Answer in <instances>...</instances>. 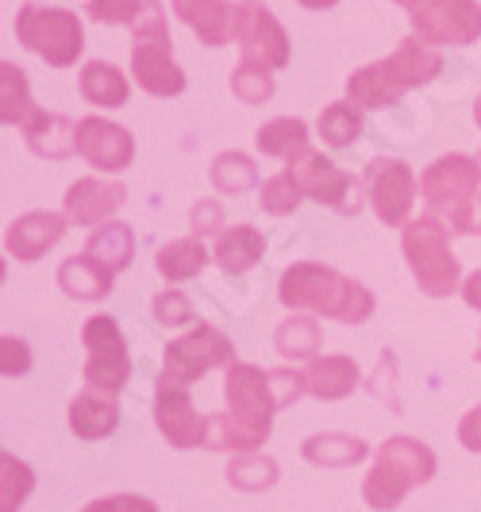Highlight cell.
<instances>
[{
	"label": "cell",
	"mask_w": 481,
	"mask_h": 512,
	"mask_svg": "<svg viewBox=\"0 0 481 512\" xmlns=\"http://www.w3.org/2000/svg\"><path fill=\"white\" fill-rule=\"evenodd\" d=\"M224 401H228V409L208 416L204 447L208 451H228V455L262 451V443L270 439V428H274V416L281 412L274 385H270V370H262L254 362L228 366Z\"/></svg>",
	"instance_id": "obj_1"
},
{
	"label": "cell",
	"mask_w": 481,
	"mask_h": 512,
	"mask_svg": "<svg viewBox=\"0 0 481 512\" xmlns=\"http://www.w3.org/2000/svg\"><path fill=\"white\" fill-rule=\"evenodd\" d=\"M278 297L289 312H312L339 324H366L374 316V293L362 282L331 270L324 262H293L278 282Z\"/></svg>",
	"instance_id": "obj_2"
},
{
	"label": "cell",
	"mask_w": 481,
	"mask_h": 512,
	"mask_svg": "<svg viewBox=\"0 0 481 512\" xmlns=\"http://www.w3.org/2000/svg\"><path fill=\"white\" fill-rule=\"evenodd\" d=\"M439 70H443L439 51L412 35V39H401L389 58L370 62V66H362L347 77V101L366 108V112L393 108L408 89H420V85L435 81Z\"/></svg>",
	"instance_id": "obj_3"
},
{
	"label": "cell",
	"mask_w": 481,
	"mask_h": 512,
	"mask_svg": "<svg viewBox=\"0 0 481 512\" xmlns=\"http://www.w3.org/2000/svg\"><path fill=\"white\" fill-rule=\"evenodd\" d=\"M478 158L470 154H443L424 166L420 174V197L428 205V216H435L451 235L478 231Z\"/></svg>",
	"instance_id": "obj_4"
},
{
	"label": "cell",
	"mask_w": 481,
	"mask_h": 512,
	"mask_svg": "<svg viewBox=\"0 0 481 512\" xmlns=\"http://www.w3.org/2000/svg\"><path fill=\"white\" fill-rule=\"evenodd\" d=\"M401 251L416 278V289L428 297H451L462 289V266L451 251V231L443 228L435 216H416L401 231Z\"/></svg>",
	"instance_id": "obj_5"
},
{
	"label": "cell",
	"mask_w": 481,
	"mask_h": 512,
	"mask_svg": "<svg viewBox=\"0 0 481 512\" xmlns=\"http://www.w3.org/2000/svg\"><path fill=\"white\" fill-rule=\"evenodd\" d=\"M131 74L139 81L143 93L151 97H178L185 93V74L174 62L170 31H166V12L158 0H147L143 16L135 20L131 35Z\"/></svg>",
	"instance_id": "obj_6"
},
{
	"label": "cell",
	"mask_w": 481,
	"mask_h": 512,
	"mask_svg": "<svg viewBox=\"0 0 481 512\" xmlns=\"http://www.w3.org/2000/svg\"><path fill=\"white\" fill-rule=\"evenodd\" d=\"M16 39L31 54H39L47 66L66 70L74 66L77 54L85 51V31L70 8H43V4H24L16 12Z\"/></svg>",
	"instance_id": "obj_7"
},
{
	"label": "cell",
	"mask_w": 481,
	"mask_h": 512,
	"mask_svg": "<svg viewBox=\"0 0 481 512\" xmlns=\"http://www.w3.org/2000/svg\"><path fill=\"white\" fill-rule=\"evenodd\" d=\"M228 366H235V343L212 324H193L185 335L166 343L162 378H170L178 385H193L201 382L204 374L228 370Z\"/></svg>",
	"instance_id": "obj_8"
},
{
	"label": "cell",
	"mask_w": 481,
	"mask_h": 512,
	"mask_svg": "<svg viewBox=\"0 0 481 512\" xmlns=\"http://www.w3.org/2000/svg\"><path fill=\"white\" fill-rule=\"evenodd\" d=\"M81 343H85V385L89 389H104V393H120L131 382V355H127V339L120 324L112 316H89L81 328Z\"/></svg>",
	"instance_id": "obj_9"
},
{
	"label": "cell",
	"mask_w": 481,
	"mask_h": 512,
	"mask_svg": "<svg viewBox=\"0 0 481 512\" xmlns=\"http://www.w3.org/2000/svg\"><path fill=\"white\" fill-rule=\"evenodd\" d=\"M408 20L428 47H466L481 35L478 0H412Z\"/></svg>",
	"instance_id": "obj_10"
},
{
	"label": "cell",
	"mask_w": 481,
	"mask_h": 512,
	"mask_svg": "<svg viewBox=\"0 0 481 512\" xmlns=\"http://www.w3.org/2000/svg\"><path fill=\"white\" fill-rule=\"evenodd\" d=\"M366 201L374 208L385 228H405L412 220V205H416V174L405 158H370L366 162Z\"/></svg>",
	"instance_id": "obj_11"
},
{
	"label": "cell",
	"mask_w": 481,
	"mask_h": 512,
	"mask_svg": "<svg viewBox=\"0 0 481 512\" xmlns=\"http://www.w3.org/2000/svg\"><path fill=\"white\" fill-rule=\"evenodd\" d=\"M293 170H297L304 197L316 201V205L331 208L339 216H358L362 205H366V185L351 170H343L331 158H324L320 151H308L301 162H293Z\"/></svg>",
	"instance_id": "obj_12"
},
{
	"label": "cell",
	"mask_w": 481,
	"mask_h": 512,
	"mask_svg": "<svg viewBox=\"0 0 481 512\" xmlns=\"http://www.w3.org/2000/svg\"><path fill=\"white\" fill-rule=\"evenodd\" d=\"M231 39L239 43L243 62L266 66V70L289 66V35H285V27L274 20L270 8H262L254 0L235 4V35Z\"/></svg>",
	"instance_id": "obj_13"
},
{
	"label": "cell",
	"mask_w": 481,
	"mask_h": 512,
	"mask_svg": "<svg viewBox=\"0 0 481 512\" xmlns=\"http://www.w3.org/2000/svg\"><path fill=\"white\" fill-rule=\"evenodd\" d=\"M154 424H158L162 439L178 451L204 447V436H208V416L197 412L189 385H178L170 378H158L154 385Z\"/></svg>",
	"instance_id": "obj_14"
},
{
	"label": "cell",
	"mask_w": 481,
	"mask_h": 512,
	"mask_svg": "<svg viewBox=\"0 0 481 512\" xmlns=\"http://www.w3.org/2000/svg\"><path fill=\"white\" fill-rule=\"evenodd\" d=\"M77 154L101 174H120L135 162V139L104 116H85L77 120Z\"/></svg>",
	"instance_id": "obj_15"
},
{
	"label": "cell",
	"mask_w": 481,
	"mask_h": 512,
	"mask_svg": "<svg viewBox=\"0 0 481 512\" xmlns=\"http://www.w3.org/2000/svg\"><path fill=\"white\" fill-rule=\"evenodd\" d=\"M70 216L66 212H47V208H35L16 216L8 231H4V251L16 258V262H39L51 247L62 243Z\"/></svg>",
	"instance_id": "obj_16"
},
{
	"label": "cell",
	"mask_w": 481,
	"mask_h": 512,
	"mask_svg": "<svg viewBox=\"0 0 481 512\" xmlns=\"http://www.w3.org/2000/svg\"><path fill=\"white\" fill-rule=\"evenodd\" d=\"M127 201V189L120 181L108 178H81L66 189L62 197V212L70 216V224L77 228H101L108 224Z\"/></svg>",
	"instance_id": "obj_17"
},
{
	"label": "cell",
	"mask_w": 481,
	"mask_h": 512,
	"mask_svg": "<svg viewBox=\"0 0 481 512\" xmlns=\"http://www.w3.org/2000/svg\"><path fill=\"white\" fill-rule=\"evenodd\" d=\"M170 8L204 47H224L235 35V8L228 0H170Z\"/></svg>",
	"instance_id": "obj_18"
},
{
	"label": "cell",
	"mask_w": 481,
	"mask_h": 512,
	"mask_svg": "<svg viewBox=\"0 0 481 512\" xmlns=\"http://www.w3.org/2000/svg\"><path fill=\"white\" fill-rule=\"evenodd\" d=\"M120 428V401L116 393H104V389H85L70 401V432L85 443H97L108 439Z\"/></svg>",
	"instance_id": "obj_19"
},
{
	"label": "cell",
	"mask_w": 481,
	"mask_h": 512,
	"mask_svg": "<svg viewBox=\"0 0 481 512\" xmlns=\"http://www.w3.org/2000/svg\"><path fill=\"white\" fill-rule=\"evenodd\" d=\"M374 459L389 462V466H393V470H397L412 489L428 486L431 478L439 474V459H435V451H431L424 439H416V436H389L378 447V455H374Z\"/></svg>",
	"instance_id": "obj_20"
},
{
	"label": "cell",
	"mask_w": 481,
	"mask_h": 512,
	"mask_svg": "<svg viewBox=\"0 0 481 512\" xmlns=\"http://www.w3.org/2000/svg\"><path fill=\"white\" fill-rule=\"evenodd\" d=\"M304 382H308V397L316 401H343L358 389L362 374L355 359L347 355H316L312 362H304Z\"/></svg>",
	"instance_id": "obj_21"
},
{
	"label": "cell",
	"mask_w": 481,
	"mask_h": 512,
	"mask_svg": "<svg viewBox=\"0 0 481 512\" xmlns=\"http://www.w3.org/2000/svg\"><path fill=\"white\" fill-rule=\"evenodd\" d=\"M266 255V235L251 224H231L216 235V243H212V262L224 270V274H247L254 270L258 262Z\"/></svg>",
	"instance_id": "obj_22"
},
{
	"label": "cell",
	"mask_w": 481,
	"mask_h": 512,
	"mask_svg": "<svg viewBox=\"0 0 481 512\" xmlns=\"http://www.w3.org/2000/svg\"><path fill=\"white\" fill-rule=\"evenodd\" d=\"M20 131H24L27 147L39 154V158L62 162V158L77 154V124H70V120H66V116H58V112L35 108V112H31V120H27Z\"/></svg>",
	"instance_id": "obj_23"
},
{
	"label": "cell",
	"mask_w": 481,
	"mask_h": 512,
	"mask_svg": "<svg viewBox=\"0 0 481 512\" xmlns=\"http://www.w3.org/2000/svg\"><path fill=\"white\" fill-rule=\"evenodd\" d=\"M112 282H116V270H108L101 258H93L89 251L66 258L58 266V289L74 301H101L112 293Z\"/></svg>",
	"instance_id": "obj_24"
},
{
	"label": "cell",
	"mask_w": 481,
	"mask_h": 512,
	"mask_svg": "<svg viewBox=\"0 0 481 512\" xmlns=\"http://www.w3.org/2000/svg\"><path fill=\"white\" fill-rule=\"evenodd\" d=\"M308 124L297 120V116H274V120H266L262 128L254 131V147L266 154V158H278L285 166H293V162H301L304 154L312 151L308 147Z\"/></svg>",
	"instance_id": "obj_25"
},
{
	"label": "cell",
	"mask_w": 481,
	"mask_h": 512,
	"mask_svg": "<svg viewBox=\"0 0 481 512\" xmlns=\"http://www.w3.org/2000/svg\"><path fill=\"white\" fill-rule=\"evenodd\" d=\"M304 462L320 466V470H347L370 455L366 439L351 436V432H316L301 443Z\"/></svg>",
	"instance_id": "obj_26"
},
{
	"label": "cell",
	"mask_w": 481,
	"mask_h": 512,
	"mask_svg": "<svg viewBox=\"0 0 481 512\" xmlns=\"http://www.w3.org/2000/svg\"><path fill=\"white\" fill-rule=\"evenodd\" d=\"M324 343V328L312 312H293L289 320H281L274 332V351L289 362H312Z\"/></svg>",
	"instance_id": "obj_27"
},
{
	"label": "cell",
	"mask_w": 481,
	"mask_h": 512,
	"mask_svg": "<svg viewBox=\"0 0 481 512\" xmlns=\"http://www.w3.org/2000/svg\"><path fill=\"white\" fill-rule=\"evenodd\" d=\"M154 262H158V274H162L166 282H193L204 266L212 262V251L204 247V239L189 235V239H174V243H166Z\"/></svg>",
	"instance_id": "obj_28"
},
{
	"label": "cell",
	"mask_w": 481,
	"mask_h": 512,
	"mask_svg": "<svg viewBox=\"0 0 481 512\" xmlns=\"http://www.w3.org/2000/svg\"><path fill=\"white\" fill-rule=\"evenodd\" d=\"M77 85H81V97L97 108H124L127 93H131L127 77L112 62H85Z\"/></svg>",
	"instance_id": "obj_29"
},
{
	"label": "cell",
	"mask_w": 481,
	"mask_h": 512,
	"mask_svg": "<svg viewBox=\"0 0 481 512\" xmlns=\"http://www.w3.org/2000/svg\"><path fill=\"white\" fill-rule=\"evenodd\" d=\"M224 478H228V486L239 489V493H266V489L278 486L281 466L270 459V455H262V451H243V455H231L228 459Z\"/></svg>",
	"instance_id": "obj_30"
},
{
	"label": "cell",
	"mask_w": 481,
	"mask_h": 512,
	"mask_svg": "<svg viewBox=\"0 0 481 512\" xmlns=\"http://www.w3.org/2000/svg\"><path fill=\"white\" fill-rule=\"evenodd\" d=\"M408 493H412V486H408L389 462H381V459L370 462V470H366V478H362V501H366L370 509L374 512L401 509Z\"/></svg>",
	"instance_id": "obj_31"
},
{
	"label": "cell",
	"mask_w": 481,
	"mask_h": 512,
	"mask_svg": "<svg viewBox=\"0 0 481 512\" xmlns=\"http://www.w3.org/2000/svg\"><path fill=\"white\" fill-rule=\"evenodd\" d=\"M35 108L39 104L31 101L24 70L12 66V62H0V124L4 128H24Z\"/></svg>",
	"instance_id": "obj_32"
},
{
	"label": "cell",
	"mask_w": 481,
	"mask_h": 512,
	"mask_svg": "<svg viewBox=\"0 0 481 512\" xmlns=\"http://www.w3.org/2000/svg\"><path fill=\"white\" fill-rule=\"evenodd\" d=\"M85 251L93 258H101L108 270H127L131 266V258H135V231L120 224V220H108L101 228L89 235V243H85Z\"/></svg>",
	"instance_id": "obj_33"
},
{
	"label": "cell",
	"mask_w": 481,
	"mask_h": 512,
	"mask_svg": "<svg viewBox=\"0 0 481 512\" xmlns=\"http://www.w3.org/2000/svg\"><path fill=\"white\" fill-rule=\"evenodd\" d=\"M212 185H216V193H224V197H243V193H251L254 185H258V166H254V158L243 151L216 154V162H212Z\"/></svg>",
	"instance_id": "obj_34"
},
{
	"label": "cell",
	"mask_w": 481,
	"mask_h": 512,
	"mask_svg": "<svg viewBox=\"0 0 481 512\" xmlns=\"http://www.w3.org/2000/svg\"><path fill=\"white\" fill-rule=\"evenodd\" d=\"M316 131L324 135L328 147L343 151V147L358 143V135H362V108L351 101L324 104V112H320V120H316Z\"/></svg>",
	"instance_id": "obj_35"
},
{
	"label": "cell",
	"mask_w": 481,
	"mask_h": 512,
	"mask_svg": "<svg viewBox=\"0 0 481 512\" xmlns=\"http://www.w3.org/2000/svg\"><path fill=\"white\" fill-rule=\"evenodd\" d=\"M35 489V474L24 459H16L12 451L0 455V512H20L24 501Z\"/></svg>",
	"instance_id": "obj_36"
},
{
	"label": "cell",
	"mask_w": 481,
	"mask_h": 512,
	"mask_svg": "<svg viewBox=\"0 0 481 512\" xmlns=\"http://www.w3.org/2000/svg\"><path fill=\"white\" fill-rule=\"evenodd\" d=\"M304 201V189L301 181H297V170L293 166H285L281 174L262 181V189H258V205L266 216H289V212H297V205Z\"/></svg>",
	"instance_id": "obj_37"
},
{
	"label": "cell",
	"mask_w": 481,
	"mask_h": 512,
	"mask_svg": "<svg viewBox=\"0 0 481 512\" xmlns=\"http://www.w3.org/2000/svg\"><path fill=\"white\" fill-rule=\"evenodd\" d=\"M231 93L243 104H262L274 97V70L266 66H254V62H243L231 70Z\"/></svg>",
	"instance_id": "obj_38"
},
{
	"label": "cell",
	"mask_w": 481,
	"mask_h": 512,
	"mask_svg": "<svg viewBox=\"0 0 481 512\" xmlns=\"http://www.w3.org/2000/svg\"><path fill=\"white\" fill-rule=\"evenodd\" d=\"M151 316H154V324H162V328H189V324L197 320L193 301H189L181 289H162L151 301Z\"/></svg>",
	"instance_id": "obj_39"
},
{
	"label": "cell",
	"mask_w": 481,
	"mask_h": 512,
	"mask_svg": "<svg viewBox=\"0 0 481 512\" xmlns=\"http://www.w3.org/2000/svg\"><path fill=\"white\" fill-rule=\"evenodd\" d=\"M147 8V0H89L85 12L97 20V24H135Z\"/></svg>",
	"instance_id": "obj_40"
},
{
	"label": "cell",
	"mask_w": 481,
	"mask_h": 512,
	"mask_svg": "<svg viewBox=\"0 0 481 512\" xmlns=\"http://www.w3.org/2000/svg\"><path fill=\"white\" fill-rule=\"evenodd\" d=\"M189 228H193V235H197V239L220 235V231L228 228V220H224V205H220V201H212V197L197 201V205H193V212H189Z\"/></svg>",
	"instance_id": "obj_41"
},
{
	"label": "cell",
	"mask_w": 481,
	"mask_h": 512,
	"mask_svg": "<svg viewBox=\"0 0 481 512\" xmlns=\"http://www.w3.org/2000/svg\"><path fill=\"white\" fill-rule=\"evenodd\" d=\"M270 385H274L278 409H289L293 401H301L304 393H308V382H304V370H289V366H278V370H270Z\"/></svg>",
	"instance_id": "obj_42"
},
{
	"label": "cell",
	"mask_w": 481,
	"mask_h": 512,
	"mask_svg": "<svg viewBox=\"0 0 481 512\" xmlns=\"http://www.w3.org/2000/svg\"><path fill=\"white\" fill-rule=\"evenodd\" d=\"M31 370V347L16 335H4L0 339V374L4 378H20Z\"/></svg>",
	"instance_id": "obj_43"
},
{
	"label": "cell",
	"mask_w": 481,
	"mask_h": 512,
	"mask_svg": "<svg viewBox=\"0 0 481 512\" xmlns=\"http://www.w3.org/2000/svg\"><path fill=\"white\" fill-rule=\"evenodd\" d=\"M85 512H158V505L151 497H139V493H112V497L89 501Z\"/></svg>",
	"instance_id": "obj_44"
},
{
	"label": "cell",
	"mask_w": 481,
	"mask_h": 512,
	"mask_svg": "<svg viewBox=\"0 0 481 512\" xmlns=\"http://www.w3.org/2000/svg\"><path fill=\"white\" fill-rule=\"evenodd\" d=\"M458 443H462L470 455H481V401L458 420Z\"/></svg>",
	"instance_id": "obj_45"
},
{
	"label": "cell",
	"mask_w": 481,
	"mask_h": 512,
	"mask_svg": "<svg viewBox=\"0 0 481 512\" xmlns=\"http://www.w3.org/2000/svg\"><path fill=\"white\" fill-rule=\"evenodd\" d=\"M458 293H462V301L474 308V312H481V266L470 278H462V289H458Z\"/></svg>",
	"instance_id": "obj_46"
},
{
	"label": "cell",
	"mask_w": 481,
	"mask_h": 512,
	"mask_svg": "<svg viewBox=\"0 0 481 512\" xmlns=\"http://www.w3.org/2000/svg\"><path fill=\"white\" fill-rule=\"evenodd\" d=\"M297 4H301V8H316V12H320V8H331V4H339V0H297Z\"/></svg>",
	"instance_id": "obj_47"
},
{
	"label": "cell",
	"mask_w": 481,
	"mask_h": 512,
	"mask_svg": "<svg viewBox=\"0 0 481 512\" xmlns=\"http://www.w3.org/2000/svg\"><path fill=\"white\" fill-rule=\"evenodd\" d=\"M474 124L481 128V97H478V104H474Z\"/></svg>",
	"instance_id": "obj_48"
},
{
	"label": "cell",
	"mask_w": 481,
	"mask_h": 512,
	"mask_svg": "<svg viewBox=\"0 0 481 512\" xmlns=\"http://www.w3.org/2000/svg\"><path fill=\"white\" fill-rule=\"evenodd\" d=\"M478 231H481V197H478Z\"/></svg>",
	"instance_id": "obj_49"
},
{
	"label": "cell",
	"mask_w": 481,
	"mask_h": 512,
	"mask_svg": "<svg viewBox=\"0 0 481 512\" xmlns=\"http://www.w3.org/2000/svg\"><path fill=\"white\" fill-rule=\"evenodd\" d=\"M397 4H405V8H408V4H412V0H397Z\"/></svg>",
	"instance_id": "obj_50"
},
{
	"label": "cell",
	"mask_w": 481,
	"mask_h": 512,
	"mask_svg": "<svg viewBox=\"0 0 481 512\" xmlns=\"http://www.w3.org/2000/svg\"><path fill=\"white\" fill-rule=\"evenodd\" d=\"M478 170H481V151H478Z\"/></svg>",
	"instance_id": "obj_51"
},
{
	"label": "cell",
	"mask_w": 481,
	"mask_h": 512,
	"mask_svg": "<svg viewBox=\"0 0 481 512\" xmlns=\"http://www.w3.org/2000/svg\"><path fill=\"white\" fill-rule=\"evenodd\" d=\"M478 362H481V347H478Z\"/></svg>",
	"instance_id": "obj_52"
}]
</instances>
